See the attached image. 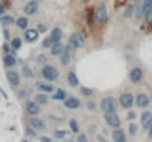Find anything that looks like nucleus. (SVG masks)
<instances>
[{
	"instance_id": "f257e3e1",
	"label": "nucleus",
	"mask_w": 152,
	"mask_h": 142,
	"mask_svg": "<svg viewBox=\"0 0 152 142\" xmlns=\"http://www.w3.org/2000/svg\"><path fill=\"white\" fill-rule=\"evenodd\" d=\"M101 108L103 113H115L117 111V101L112 96H106L101 101Z\"/></svg>"
},
{
	"instance_id": "f03ea898",
	"label": "nucleus",
	"mask_w": 152,
	"mask_h": 142,
	"mask_svg": "<svg viewBox=\"0 0 152 142\" xmlns=\"http://www.w3.org/2000/svg\"><path fill=\"white\" fill-rule=\"evenodd\" d=\"M42 76L43 79H46L48 82H55L59 77V71L53 67V65H45L42 70Z\"/></svg>"
},
{
	"instance_id": "7ed1b4c3",
	"label": "nucleus",
	"mask_w": 152,
	"mask_h": 142,
	"mask_svg": "<svg viewBox=\"0 0 152 142\" xmlns=\"http://www.w3.org/2000/svg\"><path fill=\"white\" fill-rule=\"evenodd\" d=\"M83 45H84V37H83L81 33H74L69 37V45L68 46L71 47V50H78Z\"/></svg>"
},
{
	"instance_id": "20e7f679",
	"label": "nucleus",
	"mask_w": 152,
	"mask_h": 142,
	"mask_svg": "<svg viewBox=\"0 0 152 142\" xmlns=\"http://www.w3.org/2000/svg\"><path fill=\"white\" fill-rule=\"evenodd\" d=\"M105 121H106L108 126H111L114 129L121 126V118L118 117L117 113H105Z\"/></svg>"
},
{
	"instance_id": "39448f33",
	"label": "nucleus",
	"mask_w": 152,
	"mask_h": 142,
	"mask_svg": "<svg viewBox=\"0 0 152 142\" xmlns=\"http://www.w3.org/2000/svg\"><path fill=\"white\" fill-rule=\"evenodd\" d=\"M95 18H96V21L99 22V24H103V22H106L108 21V10H106V6L101 3L98 7H96V10H95Z\"/></svg>"
},
{
	"instance_id": "423d86ee",
	"label": "nucleus",
	"mask_w": 152,
	"mask_h": 142,
	"mask_svg": "<svg viewBox=\"0 0 152 142\" xmlns=\"http://www.w3.org/2000/svg\"><path fill=\"white\" fill-rule=\"evenodd\" d=\"M134 104V98L132 93H123L120 96V105L124 108V110H130Z\"/></svg>"
},
{
	"instance_id": "0eeeda50",
	"label": "nucleus",
	"mask_w": 152,
	"mask_h": 142,
	"mask_svg": "<svg viewBox=\"0 0 152 142\" xmlns=\"http://www.w3.org/2000/svg\"><path fill=\"white\" fill-rule=\"evenodd\" d=\"M40 105L36 102V101H28L27 104H25V111H27V114H30V116H37L39 113H40Z\"/></svg>"
},
{
	"instance_id": "6e6552de",
	"label": "nucleus",
	"mask_w": 152,
	"mask_h": 142,
	"mask_svg": "<svg viewBox=\"0 0 152 142\" xmlns=\"http://www.w3.org/2000/svg\"><path fill=\"white\" fill-rule=\"evenodd\" d=\"M134 102H136V105H137L139 108H146V107L149 105V96L146 93H139L136 96Z\"/></svg>"
},
{
	"instance_id": "1a4fd4ad",
	"label": "nucleus",
	"mask_w": 152,
	"mask_h": 142,
	"mask_svg": "<svg viewBox=\"0 0 152 142\" xmlns=\"http://www.w3.org/2000/svg\"><path fill=\"white\" fill-rule=\"evenodd\" d=\"M64 102H65V107L69 108V110H77V108L80 107V104H81L80 99H77V98H74V96H68V98H65Z\"/></svg>"
},
{
	"instance_id": "9d476101",
	"label": "nucleus",
	"mask_w": 152,
	"mask_h": 142,
	"mask_svg": "<svg viewBox=\"0 0 152 142\" xmlns=\"http://www.w3.org/2000/svg\"><path fill=\"white\" fill-rule=\"evenodd\" d=\"M37 9H39L37 0H31V1H28V3L25 4L24 12H25V15H34V13L37 12Z\"/></svg>"
},
{
	"instance_id": "9b49d317",
	"label": "nucleus",
	"mask_w": 152,
	"mask_h": 142,
	"mask_svg": "<svg viewBox=\"0 0 152 142\" xmlns=\"http://www.w3.org/2000/svg\"><path fill=\"white\" fill-rule=\"evenodd\" d=\"M69 61H71V47L64 46L62 52H61V62H62V65H66V64H69Z\"/></svg>"
},
{
	"instance_id": "f8f14e48",
	"label": "nucleus",
	"mask_w": 152,
	"mask_h": 142,
	"mask_svg": "<svg viewBox=\"0 0 152 142\" xmlns=\"http://www.w3.org/2000/svg\"><path fill=\"white\" fill-rule=\"evenodd\" d=\"M143 79V71L140 70V68H133L132 71H130V80L133 82V83H139L140 80Z\"/></svg>"
},
{
	"instance_id": "ddd939ff",
	"label": "nucleus",
	"mask_w": 152,
	"mask_h": 142,
	"mask_svg": "<svg viewBox=\"0 0 152 142\" xmlns=\"http://www.w3.org/2000/svg\"><path fill=\"white\" fill-rule=\"evenodd\" d=\"M140 123H142V127L143 129H148L152 123V113L151 111H145L142 116H140Z\"/></svg>"
},
{
	"instance_id": "4468645a",
	"label": "nucleus",
	"mask_w": 152,
	"mask_h": 142,
	"mask_svg": "<svg viewBox=\"0 0 152 142\" xmlns=\"http://www.w3.org/2000/svg\"><path fill=\"white\" fill-rule=\"evenodd\" d=\"M39 39V31L36 30V28H27L25 30V40L28 42V43H33V42H36Z\"/></svg>"
},
{
	"instance_id": "2eb2a0df",
	"label": "nucleus",
	"mask_w": 152,
	"mask_h": 142,
	"mask_svg": "<svg viewBox=\"0 0 152 142\" xmlns=\"http://www.w3.org/2000/svg\"><path fill=\"white\" fill-rule=\"evenodd\" d=\"M30 124H31V127L36 129V130H43V129H45V121H43L42 118H37L36 116H31Z\"/></svg>"
},
{
	"instance_id": "dca6fc26",
	"label": "nucleus",
	"mask_w": 152,
	"mask_h": 142,
	"mask_svg": "<svg viewBox=\"0 0 152 142\" xmlns=\"http://www.w3.org/2000/svg\"><path fill=\"white\" fill-rule=\"evenodd\" d=\"M112 139H114V142H126V132L123 129L117 127L112 132Z\"/></svg>"
},
{
	"instance_id": "f3484780",
	"label": "nucleus",
	"mask_w": 152,
	"mask_h": 142,
	"mask_svg": "<svg viewBox=\"0 0 152 142\" xmlns=\"http://www.w3.org/2000/svg\"><path fill=\"white\" fill-rule=\"evenodd\" d=\"M6 77H7V82L12 86H18L19 85V74L16 71H7L6 73Z\"/></svg>"
},
{
	"instance_id": "a211bd4d",
	"label": "nucleus",
	"mask_w": 152,
	"mask_h": 142,
	"mask_svg": "<svg viewBox=\"0 0 152 142\" xmlns=\"http://www.w3.org/2000/svg\"><path fill=\"white\" fill-rule=\"evenodd\" d=\"M149 9H152V0H142V6H140V9H139L137 16H139V18H140V16H143Z\"/></svg>"
},
{
	"instance_id": "6ab92c4d",
	"label": "nucleus",
	"mask_w": 152,
	"mask_h": 142,
	"mask_svg": "<svg viewBox=\"0 0 152 142\" xmlns=\"http://www.w3.org/2000/svg\"><path fill=\"white\" fill-rule=\"evenodd\" d=\"M3 64H4L7 68H12V67H15V64H16V58H15L12 53H6L4 58H3Z\"/></svg>"
},
{
	"instance_id": "aec40b11",
	"label": "nucleus",
	"mask_w": 152,
	"mask_h": 142,
	"mask_svg": "<svg viewBox=\"0 0 152 142\" xmlns=\"http://www.w3.org/2000/svg\"><path fill=\"white\" fill-rule=\"evenodd\" d=\"M61 39H62V30H61L59 27H55V28L50 31L52 43H55V42H61Z\"/></svg>"
},
{
	"instance_id": "412c9836",
	"label": "nucleus",
	"mask_w": 152,
	"mask_h": 142,
	"mask_svg": "<svg viewBox=\"0 0 152 142\" xmlns=\"http://www.w3.org/2000/svg\"><path fill=\"white\" fill-rule=\"evenodd\" d=\"M66 80H68V83H69V86H72V88H77L78 85H80V80H78V77H77V74L75 73H68V76H66Z\"/></svg>"
},
{
	"instance_id": "4be33fe9",
	"label": "nucleus",
	"mask_w": 152,
	"mask_h": 142,
	"mask_svg": "<svg viewBox=\"0 0 152 142\" xmlns=\"http://www.w3.org/2000/svg\"><path fill=\"white\" fill-rule=\"evenodd\" d=\"M49 49H50L52 55H53V56H56V55H61V52H62L64 46H62V43H61V42H55V43H52V46L49 47Z\"/></svg>"
},
{
	"instance_id": "5701e85b",
	"label": "nucleus",
	"mask_w": 152,
	"mask_h": 142,
	"mask_svg": "<svg viewBox=\"0 0 152 142\" xmlns=\"http://www.w3.org/2000/svg\"><path fill=\"white\" fill-rule=\"evenodd\" d=\"M0 24H3V25H12V24H15V18L12 16V15H0Z\"/></svg>"
},
{
	"instance_id": "b1692460",
	"label": "nucleus",
	"mask_w": 152,
	"mask_h": 142,
	"mask_svg": "<svg viewBox=\"0 0 152 142\" xmlns=\"http://www.w3.org/2000/svg\"><path fill=\"white\" fill-rule=\"evenodd\" d=\"M37 89L43 93H52L55 90V88L52 85H46V83H37Z\"/></svg>"
},
{
	"instance_id": "393cba45",
	"label": "nucleus",
	"mask_w": 152,
	"mask_h": 142,
	"mask_svg": "<svg viewBox=\"0 0 152 142\" xmlns=\"http://www.w3.org/2000/svg\"><path fill=\"white\" fill-rule=\"evenodd\" d=\"M34 101L39 104V105H45V104H48V101H49V98H48V95L46 93H39V95H36L34 96Z\"/></svg>"
},
{
	"instance_id": "a878e982",
	"label": "nucleus",
	"mask_w": 152,
	"mask_h": 142,
	"mask_svg": "<svg viewBox=\"0 0 152 142\" xmlns=\"http://www.w3.org/2000/svg\"><path fill=\"white\" fill-rule=\"evenodd\" d=\"M16 25H18V28H21V30H27V28H28V18H27V16L18 18Z\"/></svg>"
},
{
	"instance_id": "bb28decb",
	"label": "nucleus",
	"mask_w": 152,
	"mask_h": 142,
	"mask_svg": "<svg viewBox=\"0 0 152 142\" xmlns=\"http://www.w3.org/2000/svg\"><path fill=\"white\" fill-rule=\"evenodd\" d=\"M55 95H53V99L55 101H64L65 98H66V92L64 90V89H56V90H53Z\"/></svg>"
},
{
	"instance_id": "cd10ccee",
	"label": "nucleus",
	"mask_w": 152,
	"mask_h": 142,
	"mask_svg": "<svg viewBox=\"0 0 152 142\" xmlns=\"http://www.w3.org/2000/svg\"><path fill=\"white\" fill-rule=\"evenodd\" d=\"M22 46V40L19 39V37H15L13 40H12V43H10V47H12V50H19Z\"/></svg>"
},
{
	"instance_id": "c85d7f7f",
	"label": "nucleus",
	"mask_w": 152,
	"mask_h": 142,
	"mask_svg": "<svg viewBox=\"0 0 152 142\" xmlns=\"http://www.w3.org/2000/svg\"><path fill=\"white\" fill-rule=\"evenodd\" d=\"M69 129H71V132L72 133H78V130H80V126H78V121L77 120H69Z\"/></svg>"
},
{
	"instance_id": "c756f323",
	"label": "nucleus",
	"mask_w": 152,
	"mask_h": 142,
	"mask_svg": "<svg viewBox=\"0 0 152 142\" xmlns=\"http://www.w3.org/2000/svg\"><path fill=\"white\" fill-rule=\"evenodd\" d=\"M80 92H81L83 96H90V95L93 93V90H92L90 88H81V89H80Z\"/></svg>"
},
{
	"instance_id": "7c9ffc66",
	"label": "nucleus",
	"mask_w": 152,
	"mask_h": 142,
	"mask_svg": "<svg viewBox=\"0 0 152 142\" xmlns=\"http://www.w3.org/2000/svg\"><path fill=\"white\" fill-rule=\"evenodd\" d=\"M22 74H24L25 77H28V79H30V77H33V71H31L28 67H24V68H22Z\"/></svg>"
},
{
	"instance_id": "2f4dec72",
	"label": "nucleus",
	"mask_w": 152,
	"mask_h": 142,
	"mask_svg": "<svg viewBox=\"0 0 152 142\" xmlns=\"http://www.w3.org/2000/svg\"><path fill=\"white\" fill-rule=\"evenodd\" d=\"M25 135L30 136V138H34V136H36V130H34L33 127H27V129H25Z\"/></svg>"
},
{
	"instance_id": "473e14b6",
	"label": "nucleus",
	"mask_w": 152,
	"mask_h": 142,
	"mask_svg": "<svg viewBox=\"0 0 152 142\" xmlns=\"http://www.w3.org/2000/svg\"><path fill=\"white\" fill-rule=\"evenodd\" d=\"M50 46H52V40H50V37L45 39V40H43V43H42V47H43V49H49Z\"/></svg>"
},
{
	"instance_id": "72a5a7b5",
	"label": "nucleus",
	"mask_w": 152,
	"mask_h": 142,
	"mask_svg": "<svg viewBox=\"0 0 152 142\" xmlns=\"http://www.w3.org/2000/svg\"><path fill=\"white\" fill-rule=\"evenodd\" d=\"M136 132H137V126H136L134 123H132V124L129 126V133H130V135H136Z\"/></svg>"
},
{
	"instance_id": "f704fd0d",
	"label": "nucleus",
	"mask_w": 152,
	"mask_h": 142,
	"mask_svg": "<svg viewBox=\"0 0 152 142\" xmlns=\"http://www.w3.org/2000/svg\"><path fill=\"white\" fill-rule=\"evenodd\" d=\"M65 135H66V132H65V130H55V138H58V139L65 138Z\"/></svg>"
},
{
	"instance_id": "c9c22d12",
	"label": "nucleus",
	"mask_w": 152,
	"mask_h": 142,
	"mask_svg": "<svg viewBox=\"0 0 152 142\" xmlns=\"http://www.w3.org/2000/svg\"><path fill=\"white\" fill-rule=\"evenodd\" d=\"M143 16H145V19H146V22H148V24H152V9H149Z\"/></svg>"
},
{
	"instance_id": "e433bc0d",
	"label": "nucleus",
	"mask_w": 152,
	"mask_h": 142,
	"mask_svg": "<svg viewBox=\"0 0 152 142\" xmlns=\"http://www.w3.org/2000/svg\"><path fill=\"white\" fill-rule=\"evenodd\" d=\"M3 52H4V53H12V55H13L12 47H10V45H7V43H4V45H3Z\"/></svg>"
},
{
	"instance_id": "4c0bfd02",
	"label": "nucleus",
	"mask_w": 152,
	"mask_h": 142,
	"mask_svg": "<svg viewBox=\"0 0 152 142\" xmlns=\"http://www.w3.org/2000/svg\"><path fill=\"white\" fill-rule=\"evenodd\" d=\"M75 142H89V141H87V136H86L84 133H80V135H78V138H77V141H75Z\"/></svg>"
},
{
	"instance_id": "58836bf2",
	"label": "nucleus",
	"mask_w": 152,
	"mask_h": 142,
	"mask_svg": "<svg viewBox=\"0 0 152 142\" xmlns=\"http://www.w3.org/2000/svg\"><path fill=\"white\" fill-rule=\"evenodd\" d=\"M46 30H48V27L43 25V24H40V25L37 27V31H39V33H46Z\"/></svg>"
},
{
	"instance_id": "ea45409f",
	"label": "nucleus",
	"mask_w": 152,
	"mask_h": 142,
	"mask_svg": "<svg viewBox=\"0 0 152 142\" xmlns=\"http://www.w3.org/2000/svg\"><path fill=\"white\" fill-rule=\"evenodd\" d=\"M46 55H39V58H37V62L39 64H43V62H46Z\"/></svg>"
},
{
	"instance_id": "a19ab883",
	"label": "nucleus",
	"mask_w": 152,
	"mask_h": 142,
	"mask_svg": "<svg viewBox=\"0 0 152 142\" xmlns=\"http://www.w3.org/2000/svg\"><path fill=\"white\" fill-rule=\"evenodd\" d=\"M127 118H129V120H134V118H136V113H134V111H130V113L127 114Z\"/></svg>"
},
{
	"instance_id": "79ce46f5",
	"label": "nucleus",
	"mask_w": 152,
	"mask_h": 142,
	"mask_svg": "<svg viewBox=\"0 0 152 142\" xmlns=\"http://www.w3.org/2000/svg\"><path fill=\"white\" fill-rule=\"evenodd\" d=\"M132 12H133V7L130 6V7H127V12H126V16H130L132 15Z\"/></svg>"
},
{
	"instance_id": "37998d69",
	"label": "nucleus",
	"mask_w": 152,
	"mask_h": 142,
	"mask_svg": "<svg viewBox=\"0 0 152 142\" xmlns=\"http://www.w3.org/2000/svg\"><path fill=\"white\" fill-rule=\"evenodd\" d=\"M87 108H89V110H95V108H96V107H95V102H89V104H87Z\"/></svg>"
},
{
	"instance_id": "c03bdc74",
	"label": "nucleus",
	"mask_w": 152,
	"mask_h": 142,
	"mask_svg": "<svg viewBox=\"0 0 152 142\" xmlns=\"http://www.w3.org/2000/svg\"><path fill=\"white\" fill-rule=\"evenodd\" d=\"M18 96H19V98H25V96H27V90H21V92L18 93Z\"/></svg>"
},
{
	"instance_id": "a18cd8bd",
	"label": "nucleus",
	"mask_w": 152,
	"mask_h": 142,
	"mask_svg": "<svg viewBox=\"0 0 152 142\" xmlns=\"http://www.w3.org/2000/svg\"><path fill=\"white\" fill-rule=\"evenodd\" d=\"M148 136H149V139H152V123H151V126L148 127Z\"/></svg>"
},
{
	"instance_id": "49530a36",
	"label": "nucleus",
	"mask_w": 152,
	"mask_h": 142,
	"mask_svg": "<svg viewBox=\"0 0 152 142\" xmlns=\"http://www.w3.org/2000/svg\"><path fill=\"white\" fill-rule=\"evenodd\" d=\"M3 34H4V39H6V40H7V39H9V31H7V30H6V28H4V30H3Z\"/></svg>"
},
{
	"instance_id": "de8ad7c7",
	"label": "nucleus",
	"mask_w": 152,
	"mask_h": 142,
	"mask_svg": "<svg viewBox=\"0 0 152 142\" xmlns=\"http://www.w3.org/2000/svg\"><path fill=\"white\" fill-rule=\"evenodd\" d=\"M42 142H50V138H48V136H42Z\"/></svg>"
},
{
	"instance_id": "09e8293b",
	"label": "nucleus",
	"mask_w": 152,
	"mask_h": 142,
	"mask_svg": "<svg viewBox=\"0 0 152 142\" xmlns=\"http://www.w3.org/2000/svg\"><path fill=\"white\" fill-rule=\"evenodd\" d=\"M3 13H4V6L0 3V15H3Z\"/></svg>"
},
{
	"instance_id": "8fccbe9b",
	"label": "nucleus",
	"mask_w": 152,
	"mask_h": 142,
	"mask_svg": "<svg viewBox=\"0 0 152 142\" xmlns=\"http://www.w3.org/2000/svg\"><path fill=\"white\" fill-rule=\"evenodd\" d=\"M0 92H1V95H3V98H4V99H7V95L4 93V90H3L1 88H0Z\"/></svg>"
},
{
	"instance_id": "3c124183",
	"label": "nucleus",
	"mask_w": 152,
	"mask_h": 142,
	"mask_svg": "<svg viewBox=\"0 0 152 142\" xmlns=\"http://www.w3.org/2000/svg\"><path fill=\"white\" fill-rule=\"evenodd\" d=\"M98 141H99V142H108L105 138H102V136H98Z\"/></svg>"
},
{
	"instance_id": "603ef678",
	"label": "nucleus",
	"mask_w": 152,
	"mask_h": 142,
	"mask_svg": "<svg viewBox=\"0 0 152 142\" xmlns=\"http://www.w3.org/2000/svg\"><path fill=\"white\" fill-rule=\"evenodd\" d=\"M133 1H142V0H133Z\"/></svg>"
},
{
	"instance_id": "864d4df0",
	"label": "nucleus",
	"mask_w": 152,
	"mask_h": 142,
	"mask_svg": "<svg viewBox=\"0 0 152 142\" xmlns=\"http://www.w3.org/2000/svg\"><path fill=\"white\" fill-rule=\"evenodd\" d=\"M22 142H30V141H27V139H25V141H22Z\"/></svg>"
}]
</instances>
